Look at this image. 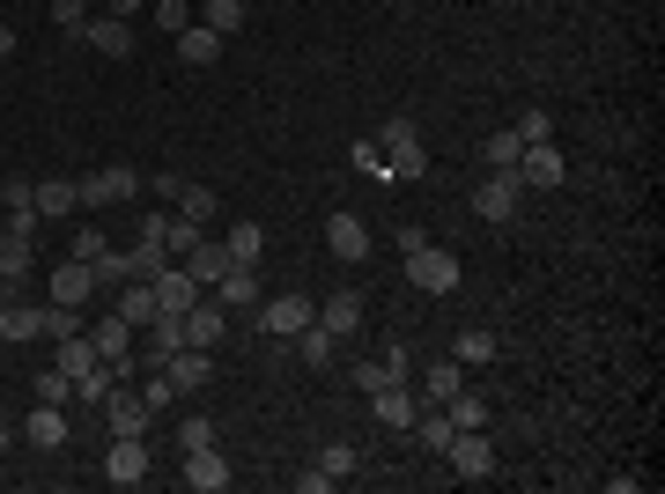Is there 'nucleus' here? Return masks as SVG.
I'll use <instances>...</instances> for the list:
<instances>
[{
	"instance_id": "nucleus-1",
	"label": "nucleus",
	"mask_w": 665,
	"mask_h": 494,
	"mask_svg": "<svg viewBox=\"0 0 665 494\" xmlns=\"http://www.w3.org/2000/svg\"><path fill=\"white\" fill-rule=\"evenodd\" d=\"M370 141L385 148V178H393V185H407V178H421V170H429V148L415 141V125H407V119H385Z\"/></svg>"
},
{
	"instance_id": "nucleus-2",
	"label": "nucleus",
	"mask_w": 665,
	"mask_h": 494,
	"mask_svg": "<svg viewBox=\"0 0 665 494\" xmlns=\"http://www.w3.org/2000/svg\"><path fill=\"white\" fill-rule=\"evenodd\" d=\"M82 185V214H105V206H126L133 192H141V170H89V178H75Z\"/></svg>"
},
{
	"instance_id": "nucleus-3",
	"label": "nucleus",
	"mask_w": 665,
	"mask_h": 494,
	"mask_svg": "<svg viewBox=\"0 0 665 494\" xmlns=\"http://www.w3.org/2000/svg\"><path fill=\"white\" fill-rule=\"evenodd\" d=\"M407 281H415L421 295H451L458 289V259L444 244H415L407 251Z\"/></svg>"
},
{
	"instance_id": "nucleus-4",
	"label": "nucleus",
	"mask_w": 665,
	"mask_h": 494,
	"mask_svg": "<svg viewBox=\"0 0 665 494\" xmlns=\"http://www.w3.org/2000/svg\"><path fill=\"white\" fill-rule=\"evenodd\" d=\"M251 317H259V332H274V340H296L304 325H318V303L311 295H267Z\"/></svg>"
},
{
	"instance_id": "nucleus-5",
	"label": "nucleus",
	"mask_w": 665,
	"mask_h": 494,
	"mask_svg": "<svg viewBox=\"0 0 665 494\" xmlns=\"http://www.w3.org/2000/svg\"><path fill=\"white\" fill-rule=\"evenodd\" d=\"M518 200H525L518 170H496V178H480V185H474V214H480V222H518Z\"/></svg>"
},
{
	"instance_id": "nucleus-6",
	"label": "nucleus",
	"mask_w": 665,
	"mask_h": 494,
	"mask_svg": "<svg viewBox=\"0 0 665 494\" xmlns=\"http://www.w3.org/2000/svg\"><path fill=\"white\" fill-rule=\"evenodd\" d=\"M444 457H451L458 480H488V473H496V443H488V429H458Z\"/></svg>"
},
{
	"instance_id": "nucleus-7",
	"label": "nucleus",
	"mask_w": 665,
	"mask_h": 494,
	"mask_svg": "<svg viewBox=\"0 0 665 494\" xmlns=\"http://www.w3.org/2000/svg\"><path fill=\"white\" fill-rule=\"evenodd\" d=\"M105 480H111V487H141V480H148V435H111Z\"/></svg>"
},
{
	"instance_id": "nucleus-8",
	"label": "nucleus",
	"mask_w": 665,
	"mask_h": 494,
	"mask_svg": "<svg viewBox=\"0 0 665 494\" xmlns=\"http://www.w3.org/2000/svg\"><path fill=\"white\" fill-rule=\"evenodd\" d=\"M148 289H156V310H163V317H186V310L200 303V295H208V289H200V281H192L186 266H178V259H170V266L156 273V281H148Z\"/></svg>"
},
{
	"instance_id": "nucleus-9",
	"label": "nucleus",
	"mask_w": 665,
	"mask_h": 494,
	"mask_svg": "<svg viewBox=\"0 0 665 494\" xmlns=\"http://www.w3.org/2000/svg\"><path fill=\"white\" fill-rule=\"evenodd\" d=\"M89 347L105 354V362H111L119 376L141 370V354H133V325H126V317H105V325H89Z\"/></svg>"
},
{
	"instance_id": "nucleus-10",
	"label": "nucleus",
	"mask_w": 665,
	"mask_h": 494,
	"mask_svg": "<svg viewBox=\"0 0 665 494\" xmlns=\"http://www.w3.org/2000/svg\"><path fill=\"white\" fill-rule=\"evenodd\" d=\"M105 421H111V435H148V429H156L148 399L126 392V384H111V392H105Z\"/></svg>"
},
{
	"instance_id": "nucleus-11",
	"label": "nucleus",
	"mask_w": 665,
	"mask_h": 494,
	"mask_svg": "<svg viewBox=\"0 0 665 494\" xmlns=\"http://www.w3.org/2000/svg\"><path fill=\"white\" fill-rule=\"evenodd\" d=\"M569 178V155H562L555 141H525L518 155V185H562Z\"/></svg>"
},
{
	"instance_id": "nucleus-12",
	"label": "nucleus",
	"mask_w": 665,
	"mask_h": 494,
	"mask_svg": "<svg viewBox=\"0 0 665 494\" xmlns=\"http://www.w3.org/2000/svg\"><path fill=\"white\" fill-rule=\"evenodd\" d=\"M75 38H82L89 52H105V60H126V52H133V22L126 16H89Z\"/></svg>"
},
{
	"instance_id": "nucleus-13",
	"label": "nucleus",
	"mask_w": 665,
	"mask_h": 494,
	"mask_svg": "<svg viewBox=\"0 0 665 494\" xmlns=\"http://www.w3.org/2000/svg\"><path fill=\"white\" fill-rule=\"evenodd\" d=\"M222 340H229V310L215 303V295H200V303L186 310V347H208L215 354Z\"/></svg>"
},
{
	"instance_id": "nucleus-14",
	"label": "nucleus",
	"mask_w": 665,
	"mask_h": 494,
	"mask_svg": "<svg viewBox=\"0 0 665 494\" xmlns=\"http://www.w3.org/2000/svg\"><path fill=\"white\" fill-rule=\"evenodd\" d=\"M163 376L178 384V399H186V392H208V384H215V354H208V347H178V354L163 362Z\"/></svg>"
},
{
	"instance_id": "nucleus-15",
	"label": "nucleus",
	"mask_w": 665,
	"mask_h": 494,
	"mask_svg": "<svg viewBox=\"0 0 665 494\" xmlns=\"http://www.w3.org/2000/svg\"><path fill=\"white\" fill-rule=\"evenodd\" d=\"M208 295H215L222 310H259V303H267V289H259V266H229Z\"/></svg>"
},
{
	"instance_id": "nucleus-16",
	"label": "nucleus",
	"mask_w": 665,
	"mask_h": 494,
	"mask_svg": "<svg viewBox=\"0 0 665 494\" xmlns=\"http://www.w3.org/2000/svg\"><path fill=\"white\" fill-rule=\"evenodd\" d=\"M178 480H186V487H200V494H222V487H229V457L215 451V443H208V451H186Z\"/></svg>"
},
{
	"instance_id": "nucleus-17",
	"label": "nucleus",
	"mask_w": 665,
	"mask_h": 494,
	"mask_svg": "<svg viewBox=\"0 0 665 494\" xmlns=\"http://www.w3.org/2000/svg\"><path fill=\"white\" fill-rule=\"evenodd\" d=\"M38 214L44 222H75L82 214V185L75 178H38Z\"/></svg>"
},
{
	"instance_id": "nucleus-18",
	"label": "nucleus",
	"mask_w": 665,
	"mask_h": 494,
	"mask_svg": "<svg viewBox=\"0 0 665 494\" xmlns=\"http://www.w3.org/2000/svg\"><path fill=\"white\" fill-rule=\"evenodd\" d=\"M0 340H44V303H16V295H0Z\"/></svg>"
},
{
	"instance_id": "nucleus-19",
	"label": "nucleus",
	"mask_w": 665,
	"mask_h": 494,
	"mask_svg": "<svg viewBox=\"0 0 665 494\" xmlns=\"http://www.w3.org/2000/svg\"><path fill=\"white\" fill-rule=\"evenodd\" d=\"M178 266H186L192 281H200V289H215V281L229 273V244H222V236H200V244H192L186 259H178Z\"/></svg>"
},
{
	"instance_id": "nucleus-20",
	"label": "nucleus",
	"mask_w": 665,
	"mask_h": 494,
	"mask_svg": "<svg viewBox=\"0 0 665 494\" xmlns=\"http://www.w3.org/2000/svg\"><path fill=\"white\" fill-rule=\"evenodd\" d=\"M355 384H363V392L407 384V347H385V354H370V362H355Z\"/></svg>"
},
{
	"instance_id": "nucleus-21",
	"label": "nucleus",
	"mask_w": 665,
	"mask_h": 494,
	"mask_svg": "<svg viewBox=\"0 0 665 494\" xmlns=\"http://www.w3.org/2000/svg\"><path fill=\"white\" fill-rule=\"evenodd\" d=\"M326 251H332V259H370V229H363V214H332V222H326Z\"/></svg>"
},
{
	"instance_id": "nucleus-22",
	"label": "nucleus",
	"mask_w": 665,
	"mask_h": 494,
	"mask_svg": "<svg viewBox=\"0 0 665 494\" xmlns=\"http://www.w3.org/2000/svg\"><path fill=\"white\" fill-rule=\"evenodd\" d=\"M89 295H97L89 259H60V266H52V303H89Z\"/></svg>"
},
{
	"instance_id": "nucleus-23",
	"label": "nucleus",
	"mask_w": 665,
	"mask_h": 494,
	"mask_svg": "<svg viewBox=\"0 0 665 494\" xmlns=\"http://www.w3.org/2000/svg\"><path fill=\"white\" fill-rule=\"evenodd\" d=\"M318 325H326L332 340H355V332H363V295H326V303H318Z\"/></svg>"
},
{
	"instance_id": "nucleus-24",
	"label": "nucleus",
	"mask_w": 665,
	"mask_h": 494,
	"mask_svg": "<svg viewBox=\"0 0 665 494\" xmlns=\"http://www.w3.org/2000/svg\"><path fill=\"white\" fill-rule=\"evenodd\" d=\"M370 413L377 421H385V429H415V392H407V384H385V392H370Z\"/></svg>"
},
{
	"instance_id": "nucleus-25",
	"label": "nucleus",
	"mask_w": 665,
	"mask_h": 494,
	"mask_svg": "<svg viewBox=\"0 0 665 494\" xmlns=\"http://www.w3.org/2000/svg\"><path fill=\"white\" fill-rule=\"evenodd\" d=\"M496 332H488V325H466V332H458V340H451V362H466V370H488V362H496Z\"/></svg>"
},
{
	"instance_id": "nucleus-26",
	"label": "nucleus",
	"mask_w": 665,
	"mask_h": 494,
	"mask_svg": "<svg viewBox=\"0 0 665 494\" xmlns=\"http://www.w3.org/2000/svg\"><path fill=\"white\" fill-rule=\"evenodd\" d=\"M22 435H30V443H38V451H60V443H67V413L52 406V399H38V413H30V421H22Z\"/></svg>"
},
{
	"instance_id": "nucleus-27",
	"label": "nucleus",
	"mask_w": 665,
	"mask_h": 494,
	"mask_svg": "<svg viewBox=\"0 0 665 494\" xmlns=\"http://www.w3.org/2000/svg\"><path fill=\"white\" fill-rule=\"evenodd\" d=\"M178 60H186V67H215V60H222V38H215L208 22H186V30H178Z\"/></svg>"
},
{
	"instance_id": "nucleus-28",
	"label": "nucleus",
	"mask_w": 665,
	"mask_h": 494,
	"mask_svg": "<svg viewBox=\"0 0 665 494\" xmlns=\"http://www.w3.org/2000/svg\"><path fill=\"white\" fill-rule=\"evenodd\" d=\"M119 317L133 332H148L156 317H163V310H156V289H148V281H126V289H119Z\"/></svg>"
},
{
	"instance_id": "nucleus-29",
	"label": "nucleus",
	"mask_w": 665,
	"mask_h": 494,
	"mask_svg": "<svg viewBox=\"0 0 665 494\" xmlns=\"http://www.w3.org/2000/svg\"><path fill=\"white\" fill-rule=\"evenodd\" d=\"M22 281H30V236H8L0 229V295L22 289Z\"/></svg>"
},
{
	"instance_id": "nucleus-30",
	"label": "nucleus",
	"mask_w": 665,
	"mask_h": 494,
	"mask_svg": "<svg viewBox=\"0 0 665 494\" xmlns=\"http://www.w3.org/2000/svg\"><path fill=\"white\" fill-rule=\"evenodd\" d=\"M451 392H466V362H451V354H444L437 370L421 376V406H444Z\"/></svg>"
},
{
	"instance_id": "nucleus-31",
	"label": "nucleus",
	"mask_w": 665,
	"mask_h": 494,
	"mask_svg": "<svg viewBox=\"0 0 665 494\" xmlns=\"http://www.w3.org/2000/svg\"><path fill=\"white\" fill-rule=\"evenodd\" d=\"M111 384H126V376L111 370L105 354H97V362H89V370L75 376V406H105V392H111Z\"/></svg>"
},
{
	"instance_id": "nucleus-32",
	"label": "nucleus",
	"mask_w": 665,
	"mask_h": 494,
	"mask_svg": "<svg viewBox=\"0 0 665 494\" xmlns=\"http://www.w3.org/2000/svg\"><path fill=\"white\" fill-rule=\"evenodd\" d=\"M451 435H458V429H451V413H444V406H421V413H415V443H421V451L444 457V451H451Z\"/></svg>"
},
{
	"instance_id": "nucleus-33",
	"label": "nucleus",
	"mask_w": 665,
	"mask_h": 494,
	"mask_svg": "<svg viewBox=\"0 0 665 494\" xmlns=\"http://www.w3.org/2000/svg\"><path fill=\"white\" fill-rule=\"evenodd\" d=\"M170 206H178V222L208 229V222H215V206H222V200H215L208 185H192V178H186V185H178V200H170Z\"/></svg>"
},
{
	"instance_id": "nucleus-34",
	"label": "nucleus",
	"mask_w": 665,
	"mask_h": 494,
	"mask_svg": "<svg viewBox=\"0 0 665 494\" xmlns=\"http://www.w3.org/2000/svg\"><path fill=\"white\" fill-rule=\"evenodd\" d=\"M222 244H229V266H259V251H267V229H259V222H237Z\"/></svg>"
},
{
	"instance_id": "nucleus-35",
	"label": "nucleus",
	"mask_w": 665,
	"mask_h": 494,
	"mask_svg": "<svg viewBox=\"0 0 665 494\" xmlns=\"http://www.w3.org/2000/svg\"><path fill=\"white\" fill-rule=\"evenodd\" d=\"M245 16H251L245 0H200V22H208L215 38H237V30H245Z\"/></svg>"
},
{
	"instance_id": "nucleus-36",
	"label": "nucleus",
	"mask_w": 665,
	"mask_h": 494,
	"mask_svg": "<svg viewBox=\"0 0 665 494\" xmlns=\"http://www.w3.org/2000/svg\"><path fill=\"white\" fill-rule=\"evenodd\" d=\"M0 214H38V178H0Z\"/></svg>"
},
{
	"instance_id": "nucleus-37",
	"label": "nucleus",
	"mask_w": 665,
	"mask_h": 494,
	"mask_svg": "<svg viewBox=\"0 0 665 494\" xmlns=\"http://www.w3.org/2000/svg\"><path fill=\"white\" fill-rule=\"evenodd\" d=\"M480 155H488V170H518V155H525L518 125H503V133H488V141H480Z\"/></svg>"
},
{
	"instance_id": "nucleus-38",
	"label": "nucleus",
	"mask_w": 665,
	"mask_h": 494,
	"mask_svg": "<svg viewBox=\"0 0 665 494\" xmlns=\"http://www.w3.org/2000/svg\"><path fill=\"white\" fill-rule=\"evenodd\" d=\"M296 354H304V362H311V370H326L332 354H340V340H332L326 325H304V332H296Z\"/></svg>"
},
{
	"instance_id": "nucleus-39",
	"label": "nucleus",
	"mask_w": 665,
	"mask_h": 494,
	"mask_svg": "<svg viewBox=\"0 0 665 494\" xmlns=\"http://www.w3.org/2000/svg\"><path fill=\"white\" fill-rule=\"evenodd\" d=\"M444 413H451V429H488V399H480V392H451Z\"/></svg>"
},
{
	"instance_id": "nucleus-40",
	"label": "nucleus",
	"mask_w": 665,
	"mask_h": 494,
	"mask_svg": "<svg viewBox=\"0 0 665 494\" xmlns=\"http://www.w3.org/2000/svg\"><path fill=\"white\" fill-rule=\"evenodd\" d=\"M82 332V303H44V340L60 347V340H75Z\"/></svg>"
},
{
	"instance_id": "nucleus-41",
	"label": "nucleus",
	"mask_w": 665,
	"mask_h": 494,
	"mask_svg": "<svg viewBox=\"0 0 665 494\" xmlns=\"http://www.w3.org/2000/svg\"><path fill=\"white\" fill-rule=\"evenodd\" d=\"M89 273H97V289H126V281H133V266H126V251L111 244L105 259H89Z\"/></svg>"
},
{
	"instance_id": "nucleus-42",
	"label": "nucleus",
	"mask_w": 665,
	"mask_h": 494,
	"mask_svg": "<svg viewBox=\"0 0 665 494\" xmlns=\"http://www.w3.org/2000/svg\"><path fill=\"white\" fill-rule=\"evenodd\" d=\"M105 251H111V236L97 222H82L75 236H67V259H105Z\"/></svg>"
},
{
	"instance_id": "nucleus-43",
	"label": "nucleus",
	"mask_w": 665,
	"mask_h": 494,
	"mask_svg": "<svg viewBox=\"0 0 665 494\" xmlns=\"http://www.w3.org/2000/svg\"><path fill=\"white\" fill-rule=\"evenodd\" d=\"M318 473H326L332 487H340V480L355 473V443H326V451H318Z\"/></svg>"
},
{
	"instance_id": "nucleus-44",
	"label": "nucleus",
	"mask_w": 665,
	"mask_h": 494,
	"mask_svg": "<svg viewBox=\"0 0 665 494\" xmlns=\"http://www.w3.org/2000/svg\"><path fill=\"white\" fill-rule=\"evenodd\" d=\"M38 399H52V406H75V376H67L60 362H52V370L38 376Z\"/></svg>"
},
{
	"instance_id": "nucleus-45",
	"label": "nucleus",
	"mask_w": 665,
	"mask_h": 494,
	"mask_svg": "<svg viewBox=\"0 0 665 494\" xmlns=\"http://www.w3.org/2000/svg\"><path fill=\"white\" fill-rule=\"evenodd\" d=\"M141 399H148V413H170V406H178V384H170V376L156 370V376L141 384Z\"/></svg>"
},
{
	"instance_id": "nucleus-46",
	"label": "nucleus",
	"mask_w": 665,
	"mask_h": 494,
	"mask_svg": "<svg viewBox=\"0 0 665 494\" xmlns=\"http://www.w3.org/2000/svg\"><path fill=\"white\" fill-rule=\"evenodd\" d=\"M355 170H370L377 185H393V178H385V148H377V141H355Z\"/></svg>"
},
{
	"instance_id": "nucleus-47",
	"label": "nucleus",
	"mask_w": 665,
	"mask_h": 494,
	"mask_svg": "<svg viewBox=\"0 0 665 494\" xmlns=\"http://www.w3.org/2000/svg\"><path fill=\"white\" fill-rule=\"evenodd\" d=\"M215 443V421H186V429H178V457L186 451H208Z\"/></svg>"
},
{
	"instance_id": "nucleus-48",
	"label": "nucleus",
	"mask_w": 665,
	"mask_h": 494,
	"mask_svg": "<svg viewBox=\"0 0 665 494\" xmlns=\"http://www.w3.org/2000/svg\"><path fill=\"white\" fill-rule=\"evenodd\" d=\"M163 244H170V259H186V251L200 244V229H192V222H163Z\"/></svg>"
},
{
	"instance_id": "nucleus-49",
	"label": "nucleus",
	"mask_w": 665,
	"mask_h": 494,
	"mask_svg": "<svg viewBox=\"0 0 665 494\" xmlns=\"http://www.w3.org/2000/svg\"><path fill=\"white\" fill-rule=\"evenodd\" d=\"M156 22H163L170 38H178V30H186V22H192V0H163V8H156Z\"/></svg>"
},
{
	"instance_id": "nucleus-50",
	"label": "nucleus",
	"mask_w": 665,
	"mask_h": 494,
	"mask_svg": "<svg viewBox=\"0 0 665 494\" xmlns=\"http://www.w3.org/2000/svg\"><path fill=\"white\" fill-rule=\"evenodd\" d=\"M518 141H555V119H547V111H525V119H518Z\"/></svg>"
},
{
	"instance_id": "nucleus-51",
	"label": "nucleus",
	"mask_w": 665,
	"mask_h": 494,
	"mask_svg": "<svg viewBox=\"0 0 665 494\" xmlns=\"http://www.w3.org/2000/svg\"><path fill=\"white\" fill-rule=\"evenodd\" d=\"M52 22H60V30H82V22H89V0H52Z\"/></svg>"
},
{
	"instance_id": "nucleus-52",
	"label": "nucleus",
	"mask_w": 665,
	"mask_h": 494,
	"mask_svg": "<svg viewBox=\"0 0 665 494\" xmlns=\"http://www.w3.org/2000/svg\"><path fill=\"white\" fill-rule=\"evenodd\" d=\"M178 185H186V178H178V170H163V178H148V192H156V200H163V206L178 200Z\"/></svg>"
},
{
	"instance_id": "nucleus-53",
	"label": "nucleus",
	"mask_w": 665,
	"mask_h": 494,
	"mask_svg": "<svg viewBox=\"0 0 665 494\" xmlns=\"http://www.w3.org/2000/svg\"><path fill=\"white\" fill-rule=\"evenodd\" d=\"M8 52H16V22H0V60H8Z\"/></svg>"
},
{
	"instance_id": "nucleus-54",
	"label": "nucleus",
	"mask_w": 665,
	"mask_h": 494,
	"mask_svg": "<svg viewBox=\"0 0 665 494\" xmlns=\"http://www.w3.org/2000/svg\"><path fill=\"white\" fill-rule=\"evenodd\" d=\"M133 8H141V0H105V16H133Z\"/></svg>"
},
{
	"instance_id": "nucleus-55",
	"label": "nucleus",
	"mask_w": 665,
	"mask_h": 494,
	"mask_svg": "<svg viewBox=\"0 0 665 494\" xmlns=\"http://www.w3.org/2000/svg\"><path fill=\"white\" fill-rule=\"evenodd\" d=\"M0 457H8V429H0Z\"/></svg>"
},
{
	"instance_id": "nucleus-56",
	"label": "nucleus",
	"mask_w": 665,
	"mask_h": 494,
	"mask_svg": "<svg viewBox=\"0 0 665 494\" xmlns=\"http://www.w3.org/2000/svg\"><path fill=\"white\" fill-rule=\"evenodd\" d=\"M0 229H8V214H0Z\"/></svg>"
}]
</instances>
